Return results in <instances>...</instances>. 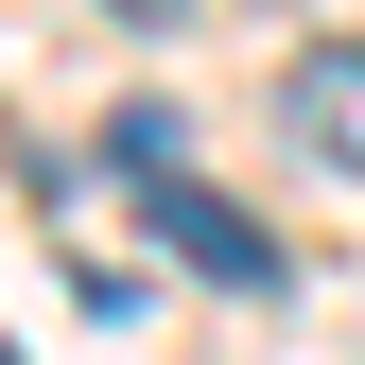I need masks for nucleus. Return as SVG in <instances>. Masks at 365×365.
Segmentation results:
<instances>
[{
	"label": "nucleus",
	"instance_id": "3",
	"mask_svg": "<svg viewBox=\"0 0 365 365\" xmlns=\"http://www.w3.org/2000/svg\"><path fill=\"white\" fill-rule=\"evenodd\" d=\"M105 157L157 192V174H192V122H174V105H122V122H105Z\"/></svg>",
	"mask_w": 365,
	"mask_h": 365
},
{
	"label": "nucleus",
	"instance_id": "1",
	"mask_svg": "<svg viewBox=\"0 0 365 365\" xmlns=\"http://www.w3.org/2000/svg\"><path fill=\"white\" fill-rule=\"evenodd\" d=\"M279 105H296V140H313V157H331V174H365V35H313V53H296V87H279Z\"/></svg>",
	"mask_w": 365,
	"mask_h": 365
},
{
	"label": "nucleus",
	"instance_id": "4",
	"mask_svg": "<svg viewBox=\"0 0 365 365\" xmlns=\"http://www.w3.org/2000/svg\"><path fill=\"white\" fill-rule=\"evenodd\" d=\"M122 18H174V0H122Z\"/></svg>",
	"mask_w": 365,
	"mask_h": 365
},
{
	"label": "nucleus",
	"instance_id": "2",
	"mask_svg": "<svg viewBox=\"0 0 365 365\" xmlns=\"http://www.w3.org/2000/svg\"><path fill=\"white\" fill-rule=\"evenodd\" d=\"M157 226H174V261H209V279H244V296L279 279V244H261L226 192H192V174H157Z\"/></svg>",
	"mask_w": 365,
	"mask_h": 365
}]
</instances>
